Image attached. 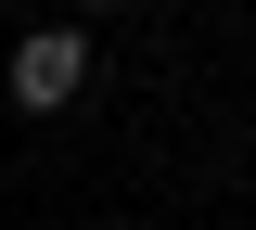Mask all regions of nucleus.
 <instances>
[{
	"label": "nucleus",
	"instance_id": "f257e3e1",
	"mask_svg": "<svg viewBox=\"0 0 256 230\" xmlns=\"http://www.w3.org/2000/svg\"><path fill=\"white\" fill-rule=\"evenodd\" d=\"M77 90H90V38L77 26H38L26 51H13V102H26V115H64Z\"/></svg>",
	"mask_w": 256,
	"mask_h": 230
}]
</instances>
